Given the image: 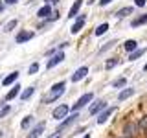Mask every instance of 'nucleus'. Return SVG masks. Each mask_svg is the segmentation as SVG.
I'll return each instance as SVG.
<instances>
[{"instance_id":"obj_1","label":"nucleus","mask_w":147,"mask_h":138,"mask_svg":"<svg viewBox=\"0 0 147 138\" xmlns=\"http://www.w3.org/2000/svg\"><path fill=\"white\" fill-rule=\"evenodd\" d=\"M64 92V81H61V83H55V85L52 87V90L46 94V98H44V101L46 103H52V101H55V99H59V96H61Z\"/></svg>"},{"instance_id":"obj_2","label":"nucleus","mask_w":147,"mask_h":138,"mask_svg":"<svg viewBox=\"0 0 147 138\" xmlns=\"http://www.w3.org/2000/svg\"><path fill=\"white\" fill-rule=\"evenodd\" d=\"M92 98H94V94H92V92H86V94H83L81 98L77 99L76 103H74L72 110H74V112H77V110H79V109H83V107H85L86 103H90V101H92Z\"/></svg>"},{"instance_id":"obj_3","label":"nucleus","mask_w":147,"mask_h":138,"mask_svg":"<svg viewBox=\"0 0 147 138\" xmlns=\"http://www.w3.org/2000/svg\"><path fill=\"white\" fill-rule=\"evenodd\" d=\"M66 114H68V105H59V107L53 109V118H55V120L66 118Z\"/></svg>"},{"instance_id":"obj_4","label":"nucleus","mask_w":147,"mask_h":138,"mask_svg":"<svg viewBox=\"0 0 147 138\" xmlns=\"http://www.w3.org/2000/svg\"><path fill=\"white\" fill-rule=\"evenodd\" d=\"M136 131H138V125H136L134 122H127V123H125V127H123V135L129 136V138L134 136V135H136Z\"/></svg>"},{"instance_id":"obj_5","label":"nucleus","mask_w":147,"mask_h":138,"mask_svg":"<svg viewBox=\"0 0 147 138\" xmlns=\"http://www.w3.org/2000/svg\"><path fill=\"white\" fill-rule=\"evenodd\" d=\"M86 74H88V66H81V68H77V70L72 74V81H74V83H76V81H81L83 77L86 76Z\"/></svg>"},{"instance_id":"obj_6","label":"nucleus","mask_w":147,"mask_h":138,"mask_svg":"<svg viewBox=\"0 0 147 138\" xmlns=\"http://www.w3.org/2000/svg\"><path fill=\"white\" fill-rule=\"evenodd\" d=\"M77 118H79V116H77V112H74V114H72L70 118H68V120H64V122L61 123V125H59V129H57V133H63L64 129H66V127H70V125H72L74 122H76Z\"/></svg>"},{"instance_id":"obj_7","label":"nucleus","mask_w":147,"mask_h":138,"mask_svg":"<svg viewBox=\"0 0 147 138\" xmlns=\"http://www.w3.org/2000/svg\"><path fill=\"white\" fill-rule=\"evenodd\" d=\"M114 110H116V107H109V109H105V112H101V114H99V118H98V123H99V125L107 122L110 114H114Z\"/></svg>"},{"instance_id":"obj_8","label":"nucleus","mask_w":147,"mask_h":138,"mask_svg":"<svg viewBox=\"0 0 147 138\" xmlns=\"http://www.w3.org/2000/svg\"><path fill=\"white\" fill-rule=\"evenodd\" d=\"M83 26H85V17L79 15V17H77V20L74 22V26H72V30H70V31H72V33H79Z\"/></svg>"},{"instance_id":"obj_9","label":"nucleus","mask_w":147,"mask_h":138,"mask_svg":"<svg viewBox=\"0 0 147 138\" xmlns=\"http://www.w3.org/2000/svg\"><path fill=\"white\" fill-rule=\"evenodd\" d=\"M63 59H64V53H63V52H57V53H55L53 57L48 61V68H53L55 64H59V63L63 61Z\"/></svg>"},{"instance_id":"obj_10","label":"nucleus","mask_w":147,"mask_h":138,"mask_svg":"<svg viewBox=\"0 0 147 138\" xmlns=\"http://www.w3.org/2000/svg\"><path fill=\"white\" fill-rule=\"evenodd\" d=\"M42 131H44V122H42V123H37V127H35L26 138H39L40 135H42Z\"/></svg>"},{"instance_id":"obj_11","label":"nucleus","mask_w":147,"mask_h":138,"mask_svg":"<svg viewBox=\"0 0 147 138\" xmlns=\"http://www.w3.org/2000/svg\"><path fill=\"white\" fill-rule=\"evenodd\" d=\"M31 37H33V31H20V33L17 35V43L22 44V43H26V41H30Z\"/></svg>"},{"instance_id":"obj_12","label":"nucleus","mask_w":147,"mask_h":138,"mask_svg":"<svg viewBox=\"0 0 147 138\" xmlns=\"http://www.w3.org/2000/svg\"><path fill=\"white\" fill-rule=\"evenodd\" d=\"M101 109H107V103H105L103 99H101V101H96V103L92 105V107H90V114H98Z\"/></svg>"},{"instance_id":"obj_13","label":"nucleus","mask_w":147,"mask_h":138,"mask_svg":"<svg viewBox=\"0 0 147 138\" xmlns=\"http://www.w3.org/2000/svg\"><path fill=\"white\" fill-rule=\"evenodd\" d=\"M81 4H83V0H76V2H74V6L70 7V11H68V17H70V18H74V17H77V11H79Z\"/></svg>"},{"instance_id":"obj_14","label":"nucleus","mask_w":147,"mask_h":138,"mask_svg":"<svg viewBox=\"0 0 147 138\" xmlns=\"http://www.w3.org/2000/svg\"><path fill=\"white\" fill-rule=\"evenodd\" d=\"M18 94H20V85H15V87H13V89L11 90H9L7 92V96H6V99L9 101V99H15L17 98V96Z\"/></svg>"},{"instance_id":"obj_15","label":"nucleus","mask_w":147,"mask_h":138,"mask_svg":"<svg viewBox=\"0 0 147 138\" xmlns=\"http://www.w3.org/2000/svg\"><path fill=\"white\" fill-rule=\"evenodd\" d=\"M132 94H134V89H125V90H121V92H119V96H118V101L127 99L129 96H132Z\"/></svg>"},{"instance_id":"obj_16","label":"nucleus","mask_w":147,"mask_h":138,"mask_svg":"<svg viewBox=\"0 0 147 138\" xmlns=\"http://www.w3.org/2000/svg\"><path fill=\"white\" fill-rule=\"evenodd\" d=\"M17 77H18V72H13V74H9V76L6 77V79L2 81V85L4 87H7V85H11L13 81H17Z\"/></svg>"},{"instance_id":"obj_17","label":"nucleus","mask_w":147,"mask_h":138,"mask_svg":"<svg viewBox=\"0 0 147 138\" xmlns=\"http://www.w3.org/2000/svg\"><path fill=\"white\" fill-rule=\"evenodd\" d=\"M142 24H147V15H142V17H138V18L132 20V28H138Z\"/></svg>"},{"instance_id":"obj_18","label":"nucleus","mask_w":147,"mask_h":138,"mask_svg":"<svg viewBox=\"0 0 147 138\" xmlns=\"http://www.w3.org/2000/svg\"><path fill=\"white\" fill-rule=\"evenodd\" d=\"M50 11H52V9H50V6H48V4H46V6H42V7L39 9V13H37V15H39L40 18H46V17L50 15Z\"/></svg>"},{"instance_id":"obj_19","label":"nucleus","mask_w":147,"mask_h":138,"mask_svg":"<svg viewBox=\"0 0 147 138\" xmlns=\"http://www.w3.org/2000/svg\"><path fill=\"white\" fill-rule=\"evenodd\" d=\"M136 46H138L136 41H127V43L123 44V48H125L127 52H134V50H136Z\"/></svg>"},{"instance_id":"obj_20","label":"nucleus","mask_w":147,"mask_h":138,"mask_svg":"<svg viewBox=\"0 0 147 138\" xmlns=\"http://www.w3.org/2000/svg\"><path fill=\"white\" fill-rule=\"evenodd\" d=\"M127 15H132V7H121L116 13V17H127Z\"/></svg>"},{"instance_id":"obj_21","label":"nucleus","mask_w":147,"mask_h":138,"mask_svg":"<svg viewBox=\"0 0 147 138\" xmlns=\"http://www.w3.org/2000/svg\"><path fill=\"white\" fill-rule=\"evenodd\" d=\"M33 92H35V89H33V87H30V89H26L24 92H22V96H20V98L24 99V101H28V99L31 98V96H33Z\"/></svg>"},{"instance_id":"obj_22","label":"nucleus","mask_w":147,"mask_h":138,"mask_svg":"<svg viewBox=\"0 0 147 138\" xmlns=\"http://www.w3.org/2000/svg\"><path fill=\"white\" fill-rule=\"evenodd\" d=\"M107 30H109V24H107V22H103L101 26H98V28H96V35H103Z\"/></svg>"},{"instance_id":"obj_23","label":"nucleus","mask_w":147,"mask_h":138,"mask_svg":"<svg viewBox=\"0 0 147 138\" xmlns=\"http://www.w3.org/2000/svg\"><path fill=\"white\" fill-rule=\"evenodd\" d=\"M17 24H18V22H17V18H13V20H9L7 24L4 26V31H11L13 28H17Z\"/></svg>"},{"instance_id":"obj_24","label":"nucleus","mask_w":147,"mask_h":138,"mask_svg":"<svg viewBox=\"0 0 147 138\" xmlns=\"http://www.w3.org/2000/svg\"><path fill=\"white\" fill-rule=\"evenodd\" d=\"M31 122H33V116H26L24 120H22V123H20V127H22V129H26V127H28V125H30V123H31Z\"/></svg>"},{"instance_id":"obj_25","label":"nucleus","mask_w":147,"mask_h":138,"mask_svg":"<svg viewBox=\"0 0 147 138\" xmlns=\"http://www.w3.org/2000/svg\"><path fill=\"white\" fill-rule=\"evenodd\" d=\"M125 83H127L125 77H119V79L114 81V87H116V89H119V87H125Z\"/></svg>"},{"instance_id":"obj_26","label":"nucleus","mask_w":147,"mask_h":138,"mask_svg":"<svg viewBox=\"0 0 147 138\" xmlns=\"http://www.w3.org/2000/svg\"><path fill=\"white\" fill-rule=\"evenodd\" d=\"M138 125L142 127V131H144V133H147V116H144V118H142V120H140V123H138Z\"/></svg>"},{"instance_id":"obj_27","label":"nucleus","mask_w":147,"mask_h":138,"mask_svg":"<svg viewBox=\"0 0 147 138\" xmlns=\"http://www.w3.org/2000/svg\"><path fill=\"white\" fill-rule=\"evenodd\" d=\"M144 52H145V50H136L134 53H131V57H129V59H131V61H134V59L140 57V55H144Z\"/></svg>"},{"instance_id":"obj_28","label":"nucleus","mask_w":147,"mask_h":138,"mask_svg":"<svg viewBox=\"0 0 147 138\" xmlns=\"http://www.w3.org/2000/svg\"><path fill=\"white\" fill-rule=\"evenodd\" d=\"M118 64V59H110V61H107V68H112Z\"/></svg>"},{"instance_id":"obj_29","label":"nucleus","mask_w":147,"mask_h":138,"mask_svg":"<svg viewBox=\"0 0 147 138\" xmlns=\"http://www.w3.org/2000/svg\"><path fill=\"white\" fill-rule=\"evenodd\" d=\"M7 112H9V105H6V107H4L2 110H0V118H4V116H6Z\"/></svg>"},{"instance_id":"obj_30","label":"nucleus","mask_w":147,"mask_h":138,"mask_svg":"<svg viewBox=\"0 0 147 138\" xmlns=\"http://www.w3.org/2000/svg\"><path fill=\"white\" fill-rule=\"evenodd\" d=\"M37 70H39V64H37V63H33V64L30 66V74H35Z\"/></svg>"},{"instance_id":"obj_31","label":"nucleus","mask_w":147,"mask_h":138,"mask_svg":"<svg viewBox=\"0 0 147 138\" xmlns=\"http://www.w3.org/2000/svg\"><path fill=\"white\" fill-rule=\"evenodd\" d=\"M134 2H136L138 7H144V6H145V0H134Z\"/></svg>"},{"instance_id":"obj_32","label":"nucleus","mask_w":147,"mask_h":138,"mask_svg":"<svg viewBox=\"0 0 147 138\" xmlns=\"http://www.w3.org/2000/svg\"><path fill=\"white\" fill-rule=\"evenodd\" d=\"M110 2H112V0H99V6H107Z\"/></svg>"},{"instance_id":"obj_33","label":"nucleus","mask_w":147,"mask_h":138,"mask_svg":"<svg viewBox=\"0 0 147 138\" xmlns=\"http://www.w3.org/2000/svg\"><path fill=\"white\" fill-rule=\"evenodd\" d=\"M4 2H6V4H15L17 0H4Z\"/></svg>"},{"instance_id":"obj_34","label":"nucleus","mask_w":147,"mask_h":138,"mask_svg":"<svg viewBox=\"0 0 147 138\" xmlns=\"http://www.w3.org/2000/svg\"><path fill=\"white\" fill-rule=\"evenodd\" d=\"M2 11H4V2L0 0V13H2Z\"/></svg>"},{"instance_id":"obj_35","label":"nucleus","mask_w":147,"mask_h":138,"mask_svg":"<svg viewBox=\"0 0 147 138\" xmlns=\"http://www.w3.org/2000/svg\"><path fill=\"white\" fill-rule=\"evenodd\" d=\"M83 138H90V135H85V136H83Z\"/></svg>"},{"instance_id":"obj_36","label":"nucleus","mask_w":147,"mask_h":138,"mask_svg":"<svg viewBox=\"0 0 147 138\" xmlns=\"http://www.w3.org/2000/svg\"><path fill=\"white\" fill-rule=\"evenodd\" d=\"M144 70H147V64H145V66H144Z\"/></svg>"},{"instance_id":"obj_37","label":"nucleus","mask_w":147,"mask_h":138,"mask_svg":"<svg viewBox=\"0 0 147 138\" xmlns=\"http://www.w3.org/2000/svg\"><path fill=\"white\" fill-rule=\"evenodd\" d=\"M50 2H57V0H50Z\"/></svg>"}]
</instances>
